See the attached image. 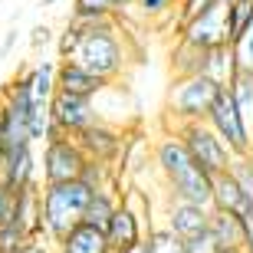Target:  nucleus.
<instances>
[{"instance_id":"17","label":"nucleus","mask_w":253,"mask_h":253,"mask_svg":"<svg viewBox=\"0 0 253 253\" xmlns=\"http://www.w3.org/2000/svg\"><path fill=\"white\" fill-rule=\"evenodd\" d=\"M56 253H112L109 250V240H105L102 230H95L89 224H76L63 240H56Z\"/></svg>"},{"instance_id":"1","label":"nucleus","mask_w":253,"mask_h":253,"mask_svg":"<svg viewBox=\"0 0 253 253\" xmlns=\"http://www.w3.org/2000/svg\"><path fill=\"white\" fill-rule=\"evenodd\" d=\"M151 165L158 171V178H161V184H165V191H168V197H181V201H191V204L211 207L214 178L188 155L184 141H181L174 131H165V135L151 145Z\"/></svg>"},{"instance_id":"15","label":"nucleus","mask_w":253,"mask_h":253,"mask_svg":"<svg viewBox=\"0 0 253 253\" xmlns=\"http://www.w3.org/2000/svg\"><path fill=\"white\" fill-rule=\"evenodd\" d=\"M211 207H217V211H230V214H237V217L253 214V201L244 194V191H240V184L230 178V171H224V174H214Z\"/></svg>"},{"instance_id":"14","label":"nucleus","mask_w":253,"mask_h":253,"mask_svg":"<svg viewBox=\"0 0 253 253\" xmlns=\"http://www.w3.org/2000/svg\"><path fill=\"white\" fill-rule=\"evenodd\" d=\"M141 237H148L145 224H141V220L131 214L125 204H119V207H115V214H112V220H109V227H105V240H109V250L119 253V250H125V247L138 244Z\"/></svg>"},{"instance_id":"35","label":"nucleus","mask_w":253,"mask_h":253,"mask_svg":"<svg viewBox=\"0 0 253 253\" xmlns=\"http://www.w3.org/2000/svg\"><path fill=\"white\" fill-rule=\"evenodd\" d=\"M220 253H244L240 247H227V250H220Z\"/></svg>"},{"instance_id":"22","label":"nucleus","mask_w":253,"mask_h":253,"mask_svg":"<svg viewBox=\"0 0 253 253\" xmlns=\"http://www.w3.org/2000/svg\"><path fill=\"white\" fill-rule=\"evenodd\" d=\"M224 23H227V43H234L253 23V0H224Z\"/></svg>"},{"instance_id":"19","label":"nucleus","mask_w":253,"mask_h":253,"mask_svg":"<svg viewBox=\"0 0 253 253\" xmlns=\"http://www.w3.org/2000/svg\"><path fill=\"white\" fill-rule=\"evenodd\" d=\"M234 73H237V63H234V49H230V43H220V46L204 49V66H201V76H207V79H214V83L227 85L230 79H234Z\"/></svg>"},{"instance_id":"18","label":"nucleus","mask_w":253,"mask_h":253,"mask_svg":"<svg viewBox=\"0 0 253 253\" xmlns=\"http://www.w3.org/2000/svg\"><path fill=\"white\" fill-rule=\"evenodd\" d=\"M119 191L122 188H99V191H92V197H89V204H85V211H83V224H89V227H95V230L105 234V227H109L115 207H119Z\"/></svg>"},{"instance_id":"5","label":"nucleus","mask_w":253,"mask_h":253,"mask_svg":"<svg viewBox=\"0 0 253 253\" xmlns=\"http://www.w3.org/2000/svg\"><path fill=\"white\" fill-rule=\"evenodd\" d=\"M168 131H174V135L184 141L188 155L211 174V178H214V174H224V171L230 168V158H234V155H230V148L217 138V131L211 128L204 119H201V122H181Z\"/></svg>"},{"instance_id":"30","label":"nucleus","mask_w":253,"mask_h":253,"mask_svg":"<svg viewBox=\"0 0 253 253\" xmlns=\"http://www.w3.org/2000/svg\"><path fill=\"white\" fill-rule=\"evenodd\" d=\"M17 253H56V247H53V240H49L46 234H40V237H33L30 244H23Z\"/></svg>"},{"instance_id":"2","label":"nucleus","mask_w":253,"mask_h":253,"mask_svg":"<svg viewBox=\"0 0 253 253\" xmlns=\"http://www.w3.org/2000/svg\"><path fill=\"white\" fill-rule=\"evenodd\" d=\"M79 27V40H76L69 59L79 66H85L89 73L105 76V79H119L125 73V40L119 33L115 17L102 20H73Z\"/></svg>"},{"instance_id":"12","label":"nucleus","mask_w":253,"mask_h":253,"mask_svg":"<svg viewBox=\"0 0 253 253\" xmlns=\"http://www.w3.org/2000/svg\"><path fill=\"white\" fill-rule=\"evenodd\" d=\"M109 83H112V79L89 73L85 66L73 63V59H59V66H56V89H59V92H73V95L95 99Z\"/></svg>"},{"instance_id":"11","label":"nucleus","mask_w":253,"mask_h":253,"mask_svg":"<svg viewBox=\"0 0 253 253\" xmlns=\"http://www.w3.org/2000/svg\"><path fill=\"white\" fill-rule=\"evenodd\" d=\"M207 220H211V207L191 204V201H181V197H168V201H165L161 224L168 227L178 240H188V237L207 230Z\"/></svg>"},{"instance_id":"16","label":"nucleus","mask_w":253,"mask_h":253,"mask_svg":"<svg viewBox=\"0 0 253 253\" xmlns=\"http://www.w3.org/2000/svg\"><path fill=\"white\" fill-rule=\"evenodd\" d=\"M30 237L43 234V211H40V181L37 184H27V188H17V204H13V217Z\"/></svg>"},{"instance_id":"7","label":"nucleus","mask_w":253,"mask_h":253,"mask_svg":"<svg viewBox=\"0 0 253 253\" xmlns=\"http://www.w3.org/2000/svg\"><path fill=\"white\" fill-rule=\"evenodd\" d=\"M204 122L217 131V138L230 148V155H247L250 151V128L244 125V119H240V112H237V105H234V95L227 92V85L217 92V99H214Z\"/></svg>"},{"instance_id":"25","label":"nucleus","mask_w":253,"mask_h":253,"mask_svg":"<svg viewBox=\"0 0 253 253\" xmlns=\"http://www.w3.org/2000/svg\"><path fill=\"white\" fill-rule=\"evenodd\" d=\"M230 49H234L237 69H247V73H253V23L234 40V43H230Z\"/></svg>"},{"instance_id":"33","label":"nucleus","mask_w":253,"mask_h":253,"mask_svg":"<svg viewBox=\"0 0 253 253\" xmlns=\"http://www.w3.org/2000/svg\"><path fill=\"white\" fill-rule=\"evenodd\" d=\"M119 253H151V247H148V237H141L138 244H131V247H125V250H119Z\"/></svg>"},{"instance_id":"23","label":"nucleus","mask_w":253,"mask_h":253,"mask_svg":"<svg viewBox=\"0 0 253 253\" xmlns=\"http://www.w3.org/2000/svg\"><path fill=\"white\" fill-rule=\"evenodd\" d=\"M227 171H230V178L240 184V191L253 201V158H250V151H247V155H234Z\"/></svg>"},{"instance_id":"8","label":"nucleus","mask_w":253,"mask_h":253,"mask_svg":"<svg viewBox=\"0 0 253 253\" xmlns=\"http://www.w3.org/2000/svg\"><path fill=\"white\" fill-rule=\"evenodd\" d=\"M178 40L197 49H211L227 43V23H224V0H217L214 7L201 10L197 17L184 20L178 27Z\"/></svg>"},{"instance_id":"24","label":"nucleus","mask_w":253,"mask_h":253,"mask_svg":"<svg viewBox=\"0 0 253 253\" xmlns=\"http://www.w3.org/2000/svg\"><path fill=\"white\" fill-rule=\"evenodd\" d=\"M33 237L17 224V220H7V224H0V253H17L23 244H30Z\"/></svg>"},{"instance_id":"29","label":"nucleus","mask_w":253,"mask_h":253,"mask_svg":"<svg viewBox=\"0 0 253 253\" xmlns=\"http://www.w3.org/2000/svg\"><path fill=\"white\" fill-rule=\"evenodd\" d=\"M217 0H181V10H178V27L184 23V20H191V17H197L201 10H207V7H214Z\"/></svg>"},{"instance_id":"3","label":"nucleus","mask_w":253,"mask_h":253,"mask_svg":"<svg viewBox=\"0 0 253 253\" xmlns=\"http://www.w3.org/2000/svg\"><path fill=\"white\" fill-rule=\"evenodd\" d=\"M92 197V188L83 178L40 184V211H43V234L56 244L76 224H83V211Z\"/></svg>"},{"instance_id":"34","label":"nucleus","mask_w":253,"mask_h":253,"mask_svg":"<svg viewBox=\"0 0 253 253\" xmlns=\"http://www.w3.org/2000/svg\"><path fill=\"white\" fill-rule=\"evenodd\" d=\"M0 112H3V99H0ZM0 155H3V131H0Z\"/></svg>"},{"instance_id":"26","label":"nucleus","mask_w":253,"mask_h":253,"mask_svg":"<svg viewBox=\"0 0 253 253\" xmlns=\"http://www.w3.org/2000/svg\"><path fill=\"white\" fill-rule=\"evenodd\" d=\"M181 244H184V253H220L224 250L211 230H201V234L188 237V240H181Z\"/></svg>"},{"instance_id":"27","label":"nucleus","mask_w":253,"mask_h":253,"mask_svg":"<svg viewBox=\"0 0 253 253\" xmlns=\"http://www.w3.org/2000/svg\"><path fill=\"white\" fill-rule=\"evenodd\" d=\"M135 7L145 20H161L174 10V0H135Z\"/></svg>"},{"instance_id":"4","label":"nucleus","mask_w":253,"mask_h":253,"mask_svg":"<svg viewBox=\"0 0 253 253\" xmlns=\"http://www.w3.org/2000/svg\"><path fill=\"white\" fill-rule=\"evenodd\" d=\"M220 89H224L220 83H214V79H207L201 73L174 76V83L168 89V119L174 125L207 119V112H211V105H214ZM174 125H168V128H174Z\"/></svg>"},{"instance_id":"13","label":"nucleus","mask_w":253,"mask_h":253,"mask_svg":"<svg viewBox=\"0 0 253 253\" xmlns=\"http://www.w3.org/2000/svg\"><path fill=\"white\" fill-rule=\"evenodd\" d=\"M0 178L7 181L10 188H27L40 181V161L33 155V145L23 148H7L0 155Z\"/></svg>"},{"instance_id":"6","label":"nucleus","mask_w":253,"mask_h":253,"mask_svg":"<svg viewBox=\"0 0 253 253\" xmlns=\"http://www.w3.org/2000/svg\"><path fill=\"white\" fill-rule=\"evenodd\" d=\"M85 151L73 135L43 141V161H40V184H56V181H73L85 168Z\"/></svg>"},{"instance_id":"21","label":"nucleus","mask_w":253,"mask_h":253,"mask_svg":"<svg viewBox=\"0 0 253 253\" xmlns=\"http://www.w3.org/2000/svg\"><path fill=\"white\" fill-rule=\"evenodd\" d=\"M227 92L234 95V105H237V112H240V119H244V125L253 131V73L237 69L234 79L227 83Z\"/></svg>"},{"instance_id":"37","label":"nucleus","mask_w":253,"mask_h":253,"mask_svg":"<svg viewBox=\"0 0 253 253\" xmlns=\"http://www.w3.org/2000/svg\"><path fill=\"white\" fill-rule=\"evenodd\" d=\"M250 158H253V131H250Z\"/></svg>"},{"instance_id":"9","label":"nucleus","mask_w":253,"mask_h":253,"mask_svg":"<svg viewBox=\"0 0 253 253\" xmlns=\"http://www.w3.org/2000/svg\"><path fill=\"white\" fill-rule=\"evenodd\" d=\"M73 138L83 145L85 158L119 168V158H122V148H125V131L115 128L112 122L99 119V122H92L89 128H83L79 135H73Z\"/></svg>"},{"instance_id":"28","label":"nucleus","mask_w":253,"mask_h":253,"mask_svg":"<svg viewBox=\"0 0 253 253\" xmlns=\"http://www.w3.org/2000/svg\"><path fill=\"white\" fill-rule=\"evenodd\" d=\"M13 204H17V188H10L7 181L0 178V224H7L13 217Z\"/></svg>"},{"instance_id":"32","label":"nucleus","mask_w":253,"mask_h":253,"mask_svg":"<svg viewBox=\"0 0 253 253\" xmlns=\"http://www.w3.org/2000/svg\"><path fill=\"white\" fill-rule=\"evenodd\" d=\"M49 40H53V30H49V27H37V30H33V37H30V43H33V49H40V46H46Z\"/></svg>"},{"instance_id":"10","label":"nucleus","mask_w":253,"mask_h":253,"mask_svg":"<svg viewBox=\"0 0 253 253\" xmlns=\"http://www.w3.org/2000/svg\"><path fill=\"white\" fill-rule=\"evenodd\" d=\"M49 119L59 125L69 135H79L83 128H89L92 122H99V112H95L92 99L85 95H73V92H53L49 99Z\"/></svg>"},{"instance_id":"31","label":"nucleus","mask_w":253,"mask_h":253,"mask_svg":"<svg viewBox=\"0 0 253 253\" xmlns=\"http://www.w3.org/2000/svg\"><path fill=\"white\" fill-rule=\"evenodd\" d=\"M244 253H253V214L244 217V244H240Z\"/></svg>"},{"instance_id":"36","label":"nucleus","mask_w":253,"mask_h":253,"mask_svg":"<svg viewBox=\"0 0 253 253\" xmlns=\"http://www.w3.org/2000/svg\"><path fill=\"white\" fill-rule=\"evenodd\" d=\"M53 3H56V0H43V7H53Z\"/></svg>"},{"instance_id":"20","label":"nucleus","mask_w":253,"mask_h":253,"mask_svg":"<svg viewBox=\"0 0 253 253\" xmlns=\"http://www.w3.org/2000/svg\"><path fill=\"white\" fill-rule=\"evenodd\" d=\"M207 230L217 237V244L224 247H240L244 244V217L230 214V211H217L211 207V220H207Z\"/></svg>"}]
</instances>
